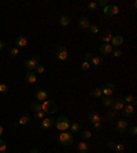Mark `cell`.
<instances>
[{
	"mask_svg": "<svg viewBox=\"0 0 137 153\" xmlns=\"http://www.w3.org/2000/svg\"><path fill=\"white\" fill-rule=\"evenodd\" d=\"M1 153H7V152H1Z\"/></svg>",
	"mask_w": 137,
	"mask_h": 153,
	"instance_id": "50",
	"label": "cell"
},
{
	"mask_svg": "<svg viewBox=\"0 0 137 153\" xmlns=\"http://www.w3.org/2000/svg\"><path fill=\"white\" fill-rule=\"evenodd\" d=\"M92 137V133L89 131V130H85V131H81V138L85 141V139H89Z\"/></svg>",
	"mask_w": 137,
	"mask_h": 153,
	"instance_id": "30",
	"label": "cell"
},
{
	"mask_svg": "<svg viewBox=\"0 0 137 153\" xmlns=\"http://www.w3.org/2000/svg\"><path fill=\"white\" fill-rule=\"evenodd\" d=\"M7 150V143H6L4 139H0V153L6 152Z\"/></svg>",
	"mask_w": 137,
	"mask_h": 153,
	"instance_id": "35",
	"label": "cell"
},
{
	"mask_svg": "<svg viewBox=\"0 0 137 153\" xmlns=\"http://www.w3.org/2000/svg\"><path fill=\"white\" fill-rule=\"evenodd\" d=\"M28 44V38L25 36H18L15 38V48H25Z\"/></svg>",
	"mask_w": 137,
	"mask_h": 153,
	"instance_id": "12",
	"label": "cell"
},
{
	"mask_svg": "<svg viewBox=\"0 0 137 153\" xmlns=\"http://www.w3.org/2000/svg\"><path fill=\"white\" fill-rule=\"evenodd\" d=\"M77 150H78V153H88V150H89L88 143L85 142V141L80 142V143H78V146H77Z\"/></svg>",
	"mask_w": 137,
	"mask_h": 153,
	"instance_id": "20",
	"label": "cell"
},
{
	"mask_svg": "<svg viewBox=\"0 0 137 153\" xmlns=\"http://www.w3.org/2000/svg\"><path fill=\"white\" fill-rule=\"evenodd\" d=\"M89 68H91V63L89 62H84L82 64H81V70H82V71H88Z\"/></svg>",
	"mask_w": 137,
	"mask_h": 153,
	"instance_id": "36",
	"label": "cell"
},
{
	"mask_svg": "<svg viewBox=\"0 0 137 153\" xmlns=\"http://www.w3.org/2000/svg\"><path fill=\"white\" fill-rule=\"evenodd\" d=\"M123 107H125V101L123 99H117V100H114L113 103V108L114 111H119V110H123Z\"/></svg>",
	"mask_w": 137,
	"mask_h": 153,
	"instance_id": "15",
	"label": "cell"
},
{
	"mask_svg": "<svg viewBox=\"0 0 137 153\" xmlns=\"http://www.w3.org/2000/svg\"><path fill=\"white\" fill-rule=\"evenodd\" d=\"M123 101H126L127 104H132L133 107H136V100H134V97L130 94H127L126 97H123Z\"/></svg>",
	"mask_w": 137,
	"mask_h": 153,
	"instance_id": "27",
	"label": "cell"
},
{
	"mask_svg": "<svg viewBox=\"0 0 137 153\" xmlns=\"http://www.w3.org/2000/svg\"><path fill=\"white\" fill-rule=\"evenodd\" d=\"M44 112H43V111H39V112H34V118H36V119H44Z\"/></svg>",
	"mask_w": 137,
	"mask_h": 153,
	"instance_id": "39",
	"label": "cell"
},
{
	"mask_svg": "<svg viewBox=\"0 0 137 153\" xmlns=\"http://www.w3.org/2000/svg\"><path fill=\"white\" fill-rule=\"evenodd\" d=\"M25 81L29 82V83H34L37 81V74L34 71H28V74L25 75Z\"/></svg>",
	"mask_w": 137,
	"mask_h": 153,
	"instance_id": "16",
	"label": "cell"
},
{
	"mask_svg": "<svg viewBox=\"0 0 137 153\" xmlns=\"http://www.w3.org/2000/svg\"><path fill=\"white\" fill-rule=\"evenodd\" d=\"M30 59H32V60H34L37 64H40V62H41V57H40V55H33Z\"/></svg>",
	"mask_w": 137,
	"mask_h": 153,
	"instance_id": "40",
	"label": "cell"
},
{
	"mask_svg": "<svg viewBox=\"0 0 137 153\" xmlns=\"http://www.w3.org/2000/svg\"><path fill=\"white\" fill-rule=\"evenodd\" d=\"M4 47H6L4 41H1V40H0V51H3V49H4Z\"/></svg>",
	"mask_w": 137,
	"mask_h": 153,
	"instance_id": "47",
	"label": "cell"
},
{
	"mask_svg": "<svg viewBox=\"0 0 137 153\" xmlns=\"http://www.w3.org/2000/svg\"><path fill=\"white\" fill-rule=\"evenodd\" d=\"M77 23H78V26H80V28L85 30V29H88V28H89V25H91V22H89V19L86 18V17H81V18L78 19V22H77Z\"/></svg>",
	"mask_w": 137,
	"mask_h": 153,
	"instance_id": "17",
	"label": "cell"
},
{
	"mask_svg": "<svg viewBox=\"0 0 137 153\" xmlns=\"http://www.w3.org/2000/svg\"><path fill=\"white\" fill-rule=\"evenodd\" d=\"M59 142L62 143L63 146H70L74 142V137L73 133H68V131H63V133L59 135Z\"/></svg>",
	"mask_w": 137,
	"mask_h": 153,
	"instance_id": "3",
	"label": "cell"
},
{
	"mask_svg": "<svg viewBox=\"0 0 137 153\" xmlns=\"http://www.w3.org/2000/svg\"><path fill=\"white\" fill-rule=\"evenodd\" d=\"M115 83H106V85L103 86V88H100L102 89V94L103 97H111L114 93V90H115Z\"/></svg>",
	"mask_w": 137,
	"mask_h": 153,
	"instance_id": "4",
	"label": "cell"
},
{
	"mask_svg": "<svg viewBox=\"0 0 137 153\" xmlns=\"http://www.w3.org/2000/svg\"><path fill=\"white\" fill-rule=\"evenodd\" d=\"M88 120L91 122V123H96V122H99V123H103V122H106V118L100 116L98 112H89Z\"/></svg>",
	"mask_w": 137,
	"mask_h": 153,
	"instance_id": "7",
	"label": "cell"
},
{
	"mask_svg": "<svg viewBox=\"0 0 137 153\" xmlns=\"http://www.w3.org/2000/svg\"><path fill=\"white\" fill-rule=\"evenodd\" d=\"M92 57H93V55H92L91 52L85 53V62H89V63H91V60H92Z\"/></svg>",
	"mask_w": 137,
	"mask_h": 153,
	"instance_id": "41",
	"label": "cell"
},
{
	"mask_svg": "<svg viewBox=\"0 0 137 153\" xmlns=\"http://www.w3.org/2000/svg\"><path fill=\"white\" fill-rule=\"evenodd\" d=\"M121 55H122V52H121V49H115V51L113 52V56H115V57H119Z\"/></svg>",
	"mask_w": 137,
	"mask_h": 153,
	"instance_id": "44",
	"label": "cell"
},
{
	"mask_svg": "<svg viewBox=\"0 0 137 153\" xmlns=\"http://www.w3.org/2000/svg\"><path fill=\"white\" fill-rule=\"evenodd\" d=\"M44 71H45V67L43 66L41 63H40V64L36 67V68H34V72H36V74H43Z\"/></svg>",
	"mask_w": 137,
	"mask_h": 153,
	"instance_id": "32",
	"label": "cell"
},
{
	"mask_svg": "<svg viewBox=\"0 0 137 153\" xmlns=\"http://www.w3.org/2000/svg\"><path fill=\"white\" fill-rule=\"evenodd\" d=\"M34 97H36V101H39V103H43V101L48 100V92L44 90V89H39V90L36 92Z\"/></svg>",
	"mask_w": 137,
	"mask_h": 153,
	"instance_id": "8",
	"label": "cell"
},
{
	"mask_svg": "<svg viewBox=\"0 0 137 153\" xmlns=\"http://www.w3.org/2000/svg\"><path fill=\"white\" fill-rule=\"evenodd\" d=\"M96 4L98 6H104V7H106V6H107V0H99Z\"/></svg>",
	"mask_w": 137,
	"mask_h": 153,
	"instance_id": "45",
	"label": "cell"
},
{
	"mask_svg": "<svg viewBox=\"0 0 137 153\" xmlns=\"http://www.w3.org/2000/svg\"><path fill=\"white\" fill-rule=\"evenodd\" d=\"M8 53H10L11 57H17L19 55V49H18V48H12V49H10V52Z\"/></svg>",
	"mask_w": 137,
	"mask_h": 153,
	"instance_id": "33",
	"label": "cell"
},
{
	"mask_svg": "<svg viewBox=\"0 0 137 153\" xmlns=\"http://www.w3.org/2000/svg\"><path fill=\"white\" fill-rule=\"evenodd\" d=\"M40 104H41V111H43L44 114L52 115L58 111V107L55 104V101H52V100H45V101H43V103H40Z\"/></svg>",
	"mask_w": 137,
	"mask_h": 153,
	"instance_id": "2",
	"label": "cell"
},
{
	"mask_svg": "<svg viewBox=\"0 0 137 153\" xmlns=\"http://www.w3.org/2000/svg\"><path fill=\"white\" fill-rule=\"evenodd\" d=\"M7 92H8V86L6 85V83H0V93L6 94Z\"/></svg>",
	"mask_w": 137,
	"mask_h": 153,
	"instance_id": "37",
	"label": "cell"
},
{
	"mask_svg": "<svg viewBox=\"0 0 137 153\" xmlns=\"http://www.w3.org/2000/svg\"><path fill=\"white\" fill-rule=\"evenodd\" d=\"M59 25L63 26V28L68 26V25H70V18H68V17H62V18L59 19Z\"/></svg>",
	"mask_w": 137,
	"mask_h": 153,
	"instance_id": "26",
	"label": "cell"
},
{
	"mask_svg": "<svg viewBox=\"0 0 137 153\" xmlns=\"http://www.w3.org/2000/svg\"><path fill=\"white\" fill-rule=\"evenodd\" d=\"M30 153H39V149L33 148V149H32V150H30Z\"/></svg>",
	"mask_w": 137,
	"mask_h": 153,
	"instance_id": "48",
	"label": "cell"
},
{
	"mask_svg": "<svg viewBox=\"0 0 137 153\" xmlns=\"http://www.w3.org/2000/svg\"><path fill=\"white\" fill-rule=\"evenodd\" d=\"M89 94L92 96V97H96V99H100V97H103L102 89H100V88H93L92 90H91V93H89Z\"/></svg>",
	"mask_w": 137,
	"mask_h": 153,
	"instance_id": "22",
	"label": "cell"
},
{
	"mask_svg": "<svg viewBox=\"0 0 137 153\" xmlns=\"http://www.w3.org/2000/svg\"><path fill=\"white\" fill-rule=\"evenodd\" d=\"M114 149L117 150V153H123V152H125V146H123L122 143H118V145H115V146H114Z\"/></svg>",
	"mask_w": 137,
	"mask_h": 153,
	"instance_id": "34",
	"label": "cell"
},
{
	"mask_svg": "<svg viewBox=\"0 0 137 153\" xmlns=\"http://www.w3.org/2000/svg\"><path fill=\"white\" fill-rule=\"evenodd\" d=\"M98 7H99V6L96 4L95 1H92V3H89V4H88V10H89V11H96V10H98Z\"/></svg>",
	"mask_w": 137,
	"mask_h": 153,
	"instance_id": "38",
	"label": "cell"
},
{
	"mask_svg": "<svg viewBox=\"0 0 137 153\" xmlns=\"http://www.w3.org/2000/svg\"><path fill=\"white\" fill-rule=\"evenodd\" d=\"M103 62H104V59L102 56H93L92 60H91V64H93V66H102Z\"/></svg>",
	"mask_w": 137,
	"mask_h": 153,
	"instance_id": "21",
	"label": "cell"
},
{
	"mask_svg": "<svg viewBox=\"0 0 137 153\" xmlns=\"http://www.w3.org/2000/svg\"><path fill=\"white\" fill-rule=\"evenodd\" d=\"M30 110L33 111V112H39V111H41V104H40L39 101H33L30 104Z\"/></svg>",
	"mask_w": 137,
	"mask_h": 153,
	"instance_id": "24",
	"label": "cell"
},
{
	"mask_svg": "<svg viewBox=\"0 0 137 153\" xmlns=\"http://www.w3.org/2000/svg\"><path fill=\"white\" fill-rule=\"evenodd\" d=\"M107 146H108V148H110V149H114V146H115V143H114V142H111V141H110V142H107Z\"/></svg>",
	"mask_w": 137,
	"mask_h": 153,
	"instance_id": "46",
	"label": "cell"
},
{
	"mask_svg": "<svg viewBox=\"0 0 137 153\" xmlns=\"http://www.w3.org/2000/svg\"><path fill=\"white\" fill-rule=\"evenodd\" d=\"M122 112H123V116L130 118V116H133V115H134V112H136V108H134L132 104H127V105H125V107H123Z\"/></svg>",
	"mask_w": 137,
	"mask_h": 153,
	"instance_id": "10",
	"label": "cell"
},
{
	"mask_svg": "<svg viewBox=\"0 0 137 153\" xmlns=\"http://www.w3.org/2000/svg\"><path fill=\"white\" fill-rule=\"evenodd\" d=\"M117 115H118V111L111 110L110 112H108V115H107V118H106V120H114L115 118H117Z\"/></svg>",
	"mask_w": 137,
	"mask_h": 153,
	"instance_id": "29",
	"label": "cell"
},
{
	"mask_svg": "<svg viewBox=\"0 0 137 153\" xmlns=\"http://www.w3.org/2000/svg\"><path fill=\"white\" fill-rule=\"evenodd\" d=\"M1 134H3V126L0 124V135H1Z\"/></svg>",
	"mask_w": 137,
	"mask_h": 153,
	"instance_id": "49",
	"label": "cell"
},
{
	"mask_svg": "<svg viewBox=\"0 0 137 153\" xmlns=\"http://www.w3.org/2000/svg\"><path fill=\"white\" fill-rule=\"evenodd\" d=\"M93 129L96 130V131H100V130H102V123H99V122L93 123Z\"/></svg>",
	"mask_w": 137,
	"mask_h": 153,
	"instance_id": "42",
	"label": "cell"
},
{
	"mask_svg": "<svg viewBox=\"0 0 137 153\" xmlns=\"http://www.w3.org/2000/svg\"><path fill=\"white\" fill-rule=\"evenodd\" d=\"M70 129H71V133H80L81 131V124L80 123H73V124H70Z\"/></svg>",
	"mask_w": 137,
	"mask_h": 153,
	"instance_id": "28",
	"label": "cell"
},
{
	"mask_svg": "<svg viewBox=\"0 0 137 153\" xmlns=\"http://www.w3.org/2000/svg\"><path fill=\"white\" fill-rule=\"evenodd\" d=\"M24 66L26 67V68H28V71H34V68L39 66V64L34 62V60H32V59H28V60H25Z\"/></svg>",
	"mask_w": 137,
	"mask_h": 153,
	"instance_id": "18",
	"label": "cell"
},
{
	"mask_svg": "<svg viewBox=\"0 0 137 153\" xmlns=\"http://www.w3.org/2000/svg\"><path fill=\"white\" fill-rule=\"evenodd\" d=\"M99 51H100L103 55H108V53L113 52V47H111V44H103V45H100Z\"/></svg>",
	"mask_w": 137,
	"mask_h": 153,
	"instance_id": "19",
	"label": "cell"
},
{
	"mask_svg": "<svg viewBox=\"0 0 137 153\" xmlns=\"http://www.w3.org/2000/svg\"><path fill=\"white\" fill-rule=\"evenodd\" d=\"M99 37H100V40H102L104 44H110L111 38H113V33L106 29V30H103V32H99Z\"/></svg>",
	"mask_w": 137,
	"mask_h": 153,
	"instance_id": "6",
	"label": "cell"
},
{
	"mask_svg": "<svg viewBox=\"0 0 137 153\" xmlns=\"http://www.w3.org/2000/svg\"><path fill=\"white\" fill-rule=\"evenodd\" d=\"M70 120H68L67 116H59L56 120H54V126L59 131H66V130L70 129Z\"/></svg>",
	"mask_w": 137,
	"mask_h": 153,
	"instance_id": "1",
	"label": "cell"
},
{
	"mask_svg": "<svg viewBox=\"0 0 137 153\" xmlns=\"http://www.w3.org/2000/svg\"><path fill=\"white\" fill-rule=\"evenodd\" d=\"M115 129H117L119 133H126L127 129H129V124H127L126 120L118 119L117 120V124H115Z\"/></svg>",
	"mask_w": 137,
	"mask_h": 153,
	"instance_id": "9",
	"label": "cell"
},
{
	"mask_svg": "<svg viewBox=\"0 0 137 153\" xmlns=\"http://www.w3.org/2000/svg\"><path fill=\"white\" fill-rule=\"evenodd\" d=\"M129 130V134L130 135H136L137 134V127H130V129H127Z\"/></svg>",
	"mask_w": 137,
	"mask_h": 153,
	"instance_id": "43",
	"label": "cell"
},
{
	"mask_svg": "<svg viewBox=\"0 0 137 153\" xmlns=\"http://www.w3.org/2000/svg\"><path fill=\"white\" fill-rule=\"evenodd\" d=\"M55 56H56V59L58 60H60V62H63V60H66L68 56V52H67V48L66 47H59L58 49H56V52H55Z\"/></svg>",
	"mask_w": 137,
	"mask_h": 153,
	"instance_id": "5",
	"label": "cell"
},
{
	"mask_svg": "<svg viewBox=\"0 0 137 153\" xmlns=\"http://www.w3.org/2000/svg\"><path fill=\"white\" fill-rule=\"evenodd\" d=\"M103 105L106 107V108H111L113 107V103H114V99L111 97H103Z\"/></svg>",
	"mask_w": 137,
	"mask_h": 153,
	"instance_id": "23",
	"label": "cell"
},
{
	"mask_svg": "<svg viewBox=\"0 0 137 153\" xmlns=\"http://www.w3.org/2000/svg\"><path fill=\"white\" fill-rule=\"evenodd\" d=\"M54 126V119H51V118H44V119L41 120V129L43 130H49L51 127Z\"/></svg>",
	"mask_w": 137,
	"mask_h": 153,
	"instance_id": "13",
	"label": "cell"
},
{
	"mask_svg": "<svg viewBox=\"0 0 137 153\" xmlns=\"http://www.w3.org/2000/svg\"><path fill=\"white\" fill-rule=\"evenodd\" d=\"M119 12V7L118 6H110L108 7V17L110 15H117Z\"/></svg>",
	"mask_w": 137,
	"mask_h": 153,
	"instance_id": "25",
	"label": "cell"
},
{
	"mask_svg": "<svg viewBox=\"0 0 137 153\" xmlns=\"http://www.w3.org/2000/svg\"><path fill=\"white\" fill-rule=\"evenodd\" d=\"M30 122V115L29 114H25L22 118H19V120L18 122H15L14 126L15 127H18V126H25V124H28Z\"/></svg>",
	"mask_w": 137,
	"mask_h": 153,
	"instance_id": "14",
	"label": "cell"
},
{
	"mask_svg": "<svg viewBox=\"0 0 137 153\" xmlns=\"http://www.w3.org/2000/svg\"><path fill=\"white\" fill-rule=\"evenodd\" d=\"M89 32L92 34H96V33H99V28H98V25H95V23H91L89 25Z\"/></svg>",
	"mask_w": 137,
	"mask_h": 153,
	"instance_id": "31",
	"label": "cell"
},
{
	"mask_svg": "<svg viewBox=\"0 0 137 153\" xmlns=\"http://www.w3.org/2000/svg\"><path fill=\"white\" fill-rule=\"evenodd\" d=\"M110 44H111V47H113V48L115 47L118 49V48H119L123 44V37H122V36H113V38H111Z\"/></svg>",
	"mask_w": 137,
	"mask_h": 153,
	"instance_id": "11",
	"label": "cell"
}]
</instances>
